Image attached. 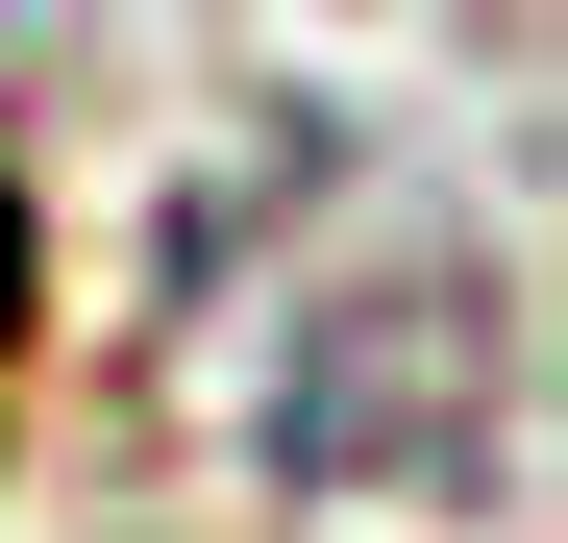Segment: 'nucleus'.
<instances>
[{
    "instance_id": "f257e3e1",
    "label": "nucleus",
    "mask_w": 568,
    "mask_h": 543,
    "mask_svg": "<svg viewBox=\"0 0 568 543\" xmlns=\"http://www.w3.org/2000/svg\"><path fill=\"white\" fill-rule=\"evenodd\" d=\"M26 297H50V247H26V198H0V371H26Z\"/></svg>"
}]
</instances>
